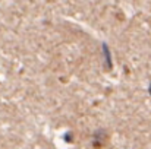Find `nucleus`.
Listing matches in <instances>:
<instances>
[{
    "mask_svg": "<svg viewBox=\"0 0 151 149\" xmlns=\"http://www.w3.org/2000/svg\"><path fill=\"white\" fill-rule=\"evenodd\" d=\"M106 142H107V135H106V132H104V130H99V132L94 135V140H93L94 146H96V148H101V146L106 145Z\"/></svg>",
    "mask_w": 151,
    "mask_h": 149,
    "instance_id": "nucleus-1",
    "label": "nucleus"
},
{
    "mask_svg": "<svg viewBox=\"0 0 151 149\" xmlns=\"http://www.w3.org/2000/svg\"><path fill=\"white\" fill-rule=\"evenodd\" d=\"M148 92H150V95H151V83H150V88H148Z\"/></svg>",
    "mask_w": 151,
    "mask_h": 149,
    "instance_id": "nucleus-2",
    "label": "nucleus"
}]
</instances>
